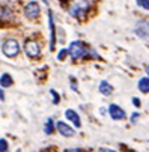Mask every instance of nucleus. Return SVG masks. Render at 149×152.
Wrapping results in <instances>:
<instances>
[{
	"label": "nucleus",
	"mask_w": 149,
	"mask_h": 152,
	"mask_svg": "<svg viewBox=\"0 0 149 152\" xmlns=\"http://www.w3.org/2000/svg\"><path fill=\"white\" fill-rule=\"evenodd\" d=\"M50 95H51V98H53V104L57 105V104L60 102V96H59V94H57L54 89H50Z\"/></svg>",
	"instance_id": "obj_15"
},
{
	"label": "nucleus",
	"mask_w": 149,
	"mask_h": 152,
	"mask_svg": "<svg viewBox=\"0 0 149 152\" xmlns=\"http://www.w3.org/2000/svg\"><path fill=\"white\" fill-rule=\"evenodd\" d=\"M146 74H148V78H149V65L146 66Z\"/></svg>",
	"instance_id": "obj_25"
},
{
	"label": "nucleus",
	"mask_w": 149,
	"mask_h": 152,
	"mask_svg": "<svg viewBox=\"0 0 149 152\" xmlns=\"http://www.w3.org/2000/svg\"><path fill=\"white\" fill-rule=\"evenodd\" d=\"M98 89H99V92H101L104 96H110V95L113 94V86H112L107 80H102V81L99 83V86H98Z\"/></svg>",
	"instance_id": "obj_11"
},
{
	"label": "nucleus",
	"mask_w": 149,
	"mask_h": 152,
	"mask_svg": "<svg viewBox=\"0 0 149 152\" xmlns=\"http://www.w3.org/2000/svg\"><path fill=\"white\" fill-rule=\"evenodd\" d=\"M134 32L139 38L142 39H149V21L146 20H139L136 26H134Z\"/></svg>",
	"instance_id": "obj_4"
},
{
	"label": "nucleus",
	"mask_w": 149,
	"mask_h": 152,
	"mask_svg": "<svg viewBox=\"0 0 149 152\" xmlns=\"http://www.w3.org/2000/svg\"><path fill=\"white\" fill-rule=\"evenodd\" d=\"M139 118H140V113H133L131 115V118H130V121H131V124H137V121H139Z\"/></svg>",
	"instance_id": "obj_19"
},
{
	"label": "nucleus",
	"mask_w": 149,
	"mask_h": 152,
	"mask_svg": "<svg viewBox=\"0 0 149 152\" xmlns=\"http://www.w3.org/2000/svg\"><path fill=\"white\" fill-rule=\"evenodd\" d=\"M24 51H26V54L30 59H36L41 54V47H39L38 42H35V41H27L26 45H24Z\"/></svg>",
	"instance_id": "obj_9"
},
{
	"label": "nucleus",
	"mask_w": 149,
	"mask_h": 152,
	"mask_svg": "<svg viewBox=\"0 0 149 152\" xmlns=\"http://www.w3.org/2000/svg\"><path fill=\"white\" fill-rule=\"evenodd\" d=\"M63 152H86V151L81 149V148H68V149H65Z\"/></svg>",
	"instance_id": "obj_21"
},
{
	"label": "nucleus",
	"mask_w": 149,
	"mask_h": 152,
	"mask_svg": "<svg viewBox=\"0 0 149 152\" xmlns=\"http://www.w3.org/2000/svg\"><path fill=\"white\" fill-rule=\"evenodd\" d=\"M12 77L8 74V72H5V74H2L0 75V88H9V86H12Z\"/></svg>",
	"instance_id": "obj_13"
},
{
	"label": "nucleus",
	"mask_w": 149,
	"mask_h": 152,
	"mask_svg": "<svg viewBox=\"0 0 149 152\" xmlns=\"http://www.w3.org/2000/svg\"><path fill=\"white\" fill-rule=\"evenodd\" d=\"M136 3L139 5V8H142L145 11H149V0H136Z\"/></svg>",
	"instance_id": "obj_17"
},
{
	"label": "nucleus",
	"mask_w": 149,
	"mask_h": 152,
	"mask_svg": "<svg viewBox=\"0 0 149 152\" xmlns=\"http://www.w3.org/2000/svg\"><path fill=\"white\" fill-rule=\"evenodd\" d=\"M2 51L6 57H17L18 53H20V44L15 39L9 38L2 44Z\"/></svg>",
	"instance_id": "obj_3"
},
{
	"label": "nucleus",
	"mask_w": 149,
	"mask_h": 152,
	"mask_svg": "<svg viewBox=\"0 0 149 152\" xmlns=\"http://www.w3.org/2000/svg\"><path fill=\"white\" fill-rule=\"evenodd\" d=\"M89 8H91L89 0H74L68 8V12H69L71 17H74L77 20H84Z\"/></svg>",
	"instance_id": "obj_2"
},
{
	"label": "nucleus",
	"mask_w": 149,
	"mask_h": 152,
	"mask_svg": "<svg viewBox=\"0 0 149 152\" xmlns=\"http://www.w3.org/2000/svg\"><path fill=\"white\" fill-rule=\"evenodd\" d=\"M56 129H57V133L63 137H74L75 136V129L71 125H68L66 122H63V121L56 122Z\"/></svg>",
	"instance_id": "obj_6"
},
{
	"label": "nucleus",
	"mask_w": 149,
	"mask_h": 152,
	"mask_svg": "<svg viewBox=\"0 0 149 152\" xmlns=\"http://www.w3.org/2000/svg\"><path fill=\"white\" fill-rule=\"evenodd\" d=\"M9 149V143L6 139H0V152H8Z\"/></svg>",
	"instance_id": "obj_16"
},
{
	"label": "nucleus",
	"mask_w": 149,
	"mask_h": 152,
	"mask_svg": "<svg viewBox=\"0 0 149 152\" xmlns=\"http://www.w3.org/2000/svg\"><path fill=\"white\" fill-rule=\"evenodd\" d=\"M66 56H68V48H62V50L57 53V59H59V60H63Z\"/></svg>",
	"instance_id": "obj_18"
},
{
	"label": "nucleus",
	"mask_w": 149,
	"mask_h": 152,
	"mask_svg": "<svg viewBox=\"0 0 149 152\" xmlns=\"http://www.w3.org/2000/svg\"><path fill=\"white\" fill-rule=\"evenodd\" d=\"M54 129H56V124H54V121H53L51 118H48V119L45 121V125H44V133L50 136V134L54 133Z\"/></svg>",
	"instance_id": "obj_14"
},
{
	"label": "nucleus",
	"mask_w": 149,
	"mask_h": 152,
	"mask_svg": "<svg viewBox=\"0 0 149 152\" xmlns=\"http://www.w3.org/2000/svg\"><path fill=\"white\" fill-rule=\"evenodd\" d=\"M107 113L110 115V118L113 121H123V119H126L125 110L121 105H118V104H110L109 108H107Z\"/></svg>",
	"instance_id": "obj_5"
},
{
	"label": "nucleus",
	"mask_w": 149,
	"mask_h": 152,
	"mask_svg": "<svg viewBox=\"0 0 149 152\" xmlns=\"http://www.w3.org/2000/svg\"><path fill=\"white\" fill-rule=\"evenodd\" d=\"M98 152H118V151L110 149V148H99V149H98Z\"/></svg>",
	"instance_id": "obj_23"
},
{
	"label": "nucleus",
	"mask_w": 149,
	"mask_h": 152,
	"mask_svg": "<svg viewBox=\"0 0 149 152\" xmlns=\"http://www.w3.org/2000/svg\"><path fill=\"white\" fill-rule=\"evenodd\" d=\"M131 101H133V104H134V107H137V108H139V107L142 105V101H140L139 98H136V96H134V98H133Z\"/></svg>",
	"instance_id": "obj_22"
},
{
	"label": "nucleus",
	"mask_w": 149,
	"mask_h": 152,
	"mask_svg": "<svg viewBox=\"0 0 149 152\" xmlns=\"http://www.w3.org/2000/svg\"><path fill=\"white\" fill-rule=\"evenodd\" d=\"M47 15H48V27H50V50H54V47H56V26H54L53 11L47 9Z\"/></svg>",
	"instance_id": "obj_8"
},
{
	"label": "nucleus",
	"mask_w": 149,
	"mask_h": 152,
	"mask_svg": "<svg viewBox=\"0 0 149 152\" xmlns=\"http://www.w3.org/2000/svg\"><path fill=\"white\" fill-rule=\"evenodd\" d=\"M24 15L29 18V20H35L39 17V12H41V8H39V3L38 2H29L26 6H24Z\"/></svg>",
	"instance_id": "obj_7"
},
{
	"label": "nucleus",
	"mask_w": 149,
	"mask_h": 152,
	"mask_svg": "<svg viewBox=\"0 0 149 152\" xmlns=\"http://www.w3.org/2000/svg\"><path fill=\"white\" fill-rule=\"evenodd\" d=\"M137 89L142 94H149V78L148 77H142L137 83Z\"/></svg>",
	"instance_id": "obj_12"
},
{
	"label": "nucleus",
	"mask_w": 149,
	"mask_h": 152,
	"mask_svg": "<svg viewBox=\"0 0 149 152\" xmlns=\"http://www.w3.org/2000/svg\"><path fill=\"white\" fill-rule=\"evenodd\" d=\"M0 101H5V92L2 88H0Z\"/></svg>",
	"instance_id": "obj_24"
},
{
	"label": "nucleus",
	"mask_w": 149,
	"mask_h": 152,
	"mask_svg": "<svg viewBox=\"0 0 149 152\" xmlns=\"http://www.w3.org/2000/svg\"><path fill=\"white\" fill-rule=\"evenodd\" d=\"M69 81H71V89H74L75 92L78 91V88H77V80L74 78V77H69Z\"/></svg>",
	"instance_id": "obj_20"
},
{
	"label": "nucleus",
	"mask_w": 149,
	"mask_h": 152,
	"mask_svg": "<svg viewBox=\"0 0 149 152\" xmlns=\"http://www.w3.org/2000/svg\"><path fill=\"white\" fill-rule=\"evenodd\" d=\"M65 118L75 126V128H80L81 126V119L78 116V113L75 110H72V108H68V110H65Z\"/></svg>",
	"instance_id": "obj_10"
},
{
	"label": "nucleus",
	"mask_w": 149,
	"mask_h": 152,
	"mask_svg": "<svg viewBox=\"0 0 149 152\" xmlns=\"http://www.w3.org/2000/svg\"><path fill=\"white\" fill-rule=\"evenodd\" d=\"M68 54H69L72 59L91 57V56H92L93 59L98 57V53H96L93 48L88 47L83 41H72L71 44H69V47H68Z\"/></svg>",
	"instance_id": "obj_1"
}]
</instances>
